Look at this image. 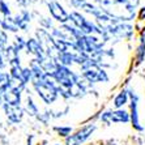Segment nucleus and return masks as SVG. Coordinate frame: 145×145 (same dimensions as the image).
I'll return each instance as SVG.
<instances>
[{
	"label": "nucleus",
	"instance_id": "obj_1",
	"mask_svg": "<svg viewBox=\"0 0 145 145\" xmlns=\"http://www.w3.org/2000/svg\"><path fill=\"white\" fill-rule=\"evenodd\" d=\"M94 4L102 12L123 22H132L137 18V9L116 0H94Z\"/></svg>",
	"mask_w": 145,
	"mask_h": 145
},
{
	"label": "nucleus",
	"instance_id": "obj_2",
	"mask_svg": "<svg viewBox=\"0 0 145 145\" xmlns=\"http://www.w3.org/2000/svg\"><path fill=\"white\" fill-rule=\"evenodd\" d=\"M33 88L35 90V93L38 94V97L46 103V105H51L59 97V88H57L56 81L52 77L47 76L43 80L39 81H33Z\"/></svg>",
	"mask_w": 145,
	"mask_h": 145
},
{
	"label": "nucleus",
	"instance_id": "obj_3",
	"mask_svg": "<svg viewBox=\"0 0 145 145\" xmlns=\"http://www.w3.org/2000/svg\"><path fill=\"white\" fill-rule=\"evenodd\" d=\"M81 68V76L88 80L90 84H99V82H107L108 74L105 71V68L95 63L93 59L86 57L80 64Z\"/></svg>",
	"mask_w": 145,
	"mask_h": 145
},
{
	"label": "nucleus",
	"instance_id": "obj_4",
	"mask_svg": "<svg viewBox=\"0 0 145 145\" xmlns=\"http://www.w3.org/2000/svg\"><path fill=\"white\" fill-rule=\"evenodd\" d=\"M69 22L77 27L81 33H84L85 35H91L99 30V27L97 26L94 21L88 20L84 14H81V12H77V10H73L69 13Z\"/></svg>",
	"mask_w": 145,
	"mask_h": 145
},
{
	"label": "nucleus",
	"instance_id": "obj_5",
	"mask_svg": "<svg viewBox=\"0 0 145 145\" xmlns=\"http://www.w3.org/2000/svg\"><path fill=\"white\" fill-rule=\"evenodd\" d=\"M95 131V124H85L73 135H69L65 138V145H82L86 140H89Z\"/></svg>",
	"mask_w": 145,
	"mask_h": 145
},
{
	"label": "nucleus",
	"instance_id": "obj_6",
	"mask_svg": "<svg viewBox=\"0 0 145 145\" xmlns=\"http://www.w3.org/2000/svg\"><path fill=\"white\" fill-rule=\"evenodd\" d=\"M136 33L135 25H132L131 22H123V21H118L116 25L114 26L111 31H110V38H116V39H124L129 40Z\"/></svg>",
	"mask_w": 145,
	"mask_h": 145
},
{
	"label": "nucleus",
	"instance_id": "obj_7",
	"mask_svg": "<svg viewBox=\"0 0 145 145\" xmlns=\"http://www.w3.org/2000/svg\"><path fill=\"white\" fill-rule=\"evenodd\" d=\"M101 120L106 124H111V123H128L131 121V115L128 111H125L123 108H115L110 111L102 112Z\"/></svg>",
	"mask_w": 145,
	"mask_h": 145
},
{
	"label": "nucleus",
	"instance_id": "obj_8",
	"mask_svg": "<svg viewBox=\"0 0 145 145\" xmlns=\"http://www.w3.org/2000/svg\"><path fill=\"white\" fill-rule=\"evenodd\" d=\"M47 8H48V12H50L51 18L54 21L59 22L60 25L69 22V13L64 9V7H63L59 1H56V0L48 1Z\"/></svg>",
	"mask_w": 145,
	"mask_h": 145
},
{
	"label": "nucleus",
	"instance_id": "obj_9",
	"mask_svg": "<svg viewBox=\"0 0 145 145\" xmlns=\"http://www.w3.org/2000/svg\"><path fill=\"white\" fill-rule=\"evenodd\" d=\"M128 94H129V108H131L129 115H131L132 127L137 129V131H142L144 127L140 124V118H138V95L131 89H128Z\"/></svg>",
	"mask_w": 145,
	"mask_h": 145
},
{
	"label": "nucleus",
	"instance_id": "obj_10",
	"mask_svg": "<svg viewBox=\"0 0 145 145\" xmlns=\"http://www.w3.org/2000/svg\"><path fill=\"white\" fill-rule=\"evenodd\" d=\"M4 112L7 115L8 120L10 123H20L24 118V108L21 107L20 105H8L4 103L3 105Z\"/></svg>",
	"mask_w": 145,
	"mask_h": 145
},
{
	"label": "nucleus",
	"instance_id": "obj_11",
	"mask_svg": "<svg viewBox=\"0 0 145 145\" xmlns=\"http://www.w3.org/2000/svg\"><path fill=\"white\" fill-rule=\"evenodd\" d=\"M25 51H26L27 54L33 55L35 59H39V57L47 55L46 52H44L42 44L39 43V40H38L35 37L26 39V48H25Z\"/></svg>",
	"mask_w": 145,
	"mask_h": 145
},
{
	"label": "nucleus",
	"instance_id": "obj_12",
	"mask_svg": "<svg viewBox=\"0 0 145 145\" xmlns=\"http://www.w3.org/2000/svg\"><path fill=\"white\" fill-rule=\"evenodd\" d=\"M4 57H5V60L7 63L10 65H20L21 64V60H20V51H17L16 48L9 44L5 48V52H4Z\"/></svg>",
	"mask_w": 145,
	"mask_h": 145
},
{
	"label": "nucleus",
	"instance_id": "obj_13",
	"mask_svg": "<svg viewBox=\"0 0 145 145\" xmlns=\"http://www.w3.org/2000/svg\"><path fill=\"white\" fill-rule=\"evenodd\" d=\"M21 93H22V91L17 90V89L9 88L8 90H5L3 93L4 103H8V105H20L21 103Z\"/></svg>",
	"mask_w": 145,
	"mask_h": 145
},
{
	"label": "nucleus",
	"instance_id": "obj_14",
	"mask_svg": "<svg viewBox=\"0 0 145 145\" xmlns=\"http://www.w3.org/2000/svg\"><path fill=\"white\" fill-rule=\"evenodd\" d=\"M14 18H16V22L18 25V27H20V30L26 31L27 27H29V24H30V18H31L30 12L27 9H22L14 16Z\"/></svg>",
	"mask_w": 145,
	"mask_h": 145
},
{
	"label": "nucleus",
	"instance_id": "obj_15",
	"mask_svg": "<svg viewBox=\"0 0 145 145\" xmlns=\"http://www.w3.org/2000/svg\"><path fill=\"white\" fill-rule=\"evenodd\" d=\"M129 103V94L127 89H121L120 91L116 93V95L112 99V106L115 108H123V106Z\"/></svg>",
	"mask_w": 145,
	"mask_h": 145
},
{
	"label": "nucleus",
	"instance_id": "obj_16",
	"mask_svg": "<svg viewBox=\"0 0 145 145\" xmlns=\"http://www.w3.org/2000/svg\"><path fill=\"white\" fill-rule=\"evenodd\" d=\"M0 22H1L3 27L7 31H10V33H17V31H20V27H18V25H17V22H16V18H14L13 16L4 17Z\"/></svg>",
	"mask_w": 145,
	"mask_h": 145
},
{
	"label": "nucleus",
	"instance_id": "obj_17",
	"mask_svg": "<svg viewBox=\"0 0 145 145\" xmlns=\"http://www.w3.org/2000/svg\"><path fill=\"white\" fill-rule=\"evenodd\" d=\"M10 88V74L9 72L0 71V91L4 93Z\"/></svg>",
	"mask_w": 145,
	"mask_h": 145
},
{
	"label": "nucleus",
	"instance_id": "obj_18",
	"mask_svg": "<svg viewBox=\"0 0 145 145\" xmlns=\"http://www.w3.org/2000/svg\"><path fill=\"white\" fill-rule=\"evenodd\" d=\"M25 110H26V111L29 112L31 116H35V115H38V112H39V108H38V106L34 103L33 98H31L30 95H27V98H26V105H25Z\"/></svg>",
	"mask_w": 145,
	"mask_h": 145
},
{
	"label": "nucleus",
	"instance_id": "obj_19",
	"mask_svg": "<svg viewBox=\"0 0 145 145\" xmlns=\"http://www.w3.org/2000/svg\"><path fill=\"white\" fill-rule=\"evenodd\" d=\"M12 46H13L17 51H20L21 52V51H24L25 48H26V40L21 37V35H16V37H14L13 43H12Z\"/></svg>",
	"mask_w": 145,
	"mask_h": 145
},
{
	"label": "nucleus",
	"instance_id": "obj_20",
	"mask_svg": "<svg viewBox=\"0 0 145 145\" xmlns=\"http://www.w3.org/2000/svg\"><path fill=\"white\" fill-rule=\"evenodd\" d=\"M55 131L57 132L59 136L67 138L72 133V127H69V125H60V127H55Z\"/></svg>",
	"mask_w": 145,
	"mask_h": 145
},
{
	"label": "nucleus",
	"instance_id": "obj_21",
	"mask_svg": "<svg viewBox=\"0 0 145 145\" xmlns=\"http://www.w3.org/2000/svg\"><path fill=\"white\" fill-rule=\"evenodd\" d=\"M0 14H1L3 18L4 17H8V16H12L9 4H8L5 0H0Z\"/></svg>",
	"mask_w": 145,
	"mask_h": 145
},
{
	"label": "nucleus",
	"instance_id": "obj_22",
	"mask_svg": "<svg viewBox=\"0 0 145 145\" xmlns=\"http://www.w3.org/2000/svg\"><path fill=\"white\" fill-rule=\"evenodd\" d=\"M22 80H24L26 84H29V82L33 81V72H31V69L29 68V65L24 67V69H22Z\"/></svg>",
	"mask_w": 145,
	"mask_h": 145
},
{
	"label": "nucleus",
	"instance_id": "obj_23",
	"mask_svg": "<svg viewBox=\"0 0 145 145\" xmlns=\"http://www.w3.org/2000/svg\"><path fill=\"white\" fill-rule=\"evenodd\" d=\"M0 42H3V43H5V44L8 43V33L3 27L1 22H0Z\"/></svg>",
	"mask_w": 145,
	"mask_h": 145
},
{
	"label": "nucleus",
	"instance_id": "obj_24",
	"mask_svg": "<svg viewBox=\"0 0 145 145\" xmlns=\"http://www.w3.org/2000/svg\"><path fill=\"white\" fill-rule=\"evenodd\" d=\"M116 1H120V3H124V4H127V5L137 8L138 5H140V1H141V0H116Z\"/></svg>",
	"mask_w": 145,
	"mask_h": 145
},
{
	"label": "nucleus",
	"instance_id": "obj_25",
	"mask_svg": "<svg viewBox=\"0 0 145 145\" xmlns=\"http://www.w3.org/2000/svg\"><path fill=\"white\" fill-rule=\"evenodd\" d=\"M136 20H140L145 22V7H141L140 9H137V18Z\"/></svg>",
	"mask_w": 145,
	"mask_h": 145
},
{
	"label": "nucleus",
	"instance_id": "obj_26",
	"mask_svg": "<svg viewBox=\"0 0 145 145\" xmlns=\"http://www.w3.org/2000/svg\"><path fill=\"white\" fill-rule=\"evenodd\" d=\"M16 4L21 8H26L29 4V0H16Z\"/></svg>",
	"mask_w": 145,
	"mask_h": 145
},
{
	"label": "nucleus",
	"instance_id": "obj_27",
	"mask_svg": "<svg viewBox=\"0 0 145 145\" xmlns=\"http://www.w3.org/2000/svg\"><path fill=\"white\" fill-rule=\"evenodd\" d=\"M5 65H7V60H5V57H4L3 54H0V71H1V69H4V68H5Z\"/></svg>",
	"mask_w": 145,
	"mask_h": 145
},
{
	"label": "nucleus",
	"instance_id": "obj_28",
	"mask_svg": "<svg viewBox=\"0 0 145 145\" xmlns=\"http://www.w3.org/2000/svg\"><path fill=\"white\" fill-rule=\"evenodd\" d=\"M5 48H7V44L3 43V42H0V54H3L5 52Z\"/></svg>",
	"mask_w": 145,
	"mask_h": 145
},
{
	"label": "nucleus",
	"instance_id": "obj_29",
	"mask_svg": "<svg viewBox=\"0 0 145 145\" xmlns=\"http://www.w3.org/2000/svg\"><path fill=\"white\" fill-rule=\"evenodd\" d=\"M4 105V98H3V93L0 91V106Z\"/></svg>",
	"mask_w": 145,
	"mask_h": 145
},
{
	"label": "nucleus",
	"instance_id": "obj_30",
	"mask_svg": "<svg viewBox=\"0 0 145 145\" xmlns=\"http://www.w3.org/2000/svg\"><path fill=\"white\" fill-rule=\"evenodd\" d=\"M1 20H3V17H1V14H0V21H1Z\"/></svg>",
	"mask_w": 145,
	"mask_h": 145
},
{
	"label": "nucleus",
	"instance_id": "obj_31",
	"mask_svg": "<svg viewBox=\"0 0 145 145\" xmlns=\"http://www.w3.org/2000/svg\"><path fill=\"white\" fill-rule=\"evenodd\" d=\"M54 145H61V144H54Z\"/></svg>",
	"mask_w": 145,
	"mask_h": 145
},
{
	"label": "nucleus",
	"instance_id": "obj_32",
	"mask_svg": "<svg viewBox=\"0 0 145 145\" xmlns=\"http://www.w3.org/2000/svg\"><path fill=\"white\" fill-rule=\"evenodd\" d=\"M42 145H46V144H42Z\"/></svg>",
	"mask_w": 145,
	"mask_h": 145
}]
</instances>
